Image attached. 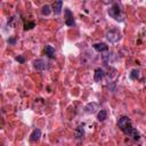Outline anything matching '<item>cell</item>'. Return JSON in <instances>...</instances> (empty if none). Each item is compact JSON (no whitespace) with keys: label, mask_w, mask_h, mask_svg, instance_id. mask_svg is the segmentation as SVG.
Instances as JSON below:
<instances>
[{"label":"cell","mask_w":146,"mask_h":146,"mask_svg":"<svg viewBox=\"0 0 146 146\" xmlns=\"http://www.w3.org/2000/svg\"><path fill=\"white\" fill-rule=\"evenodd\" d=\"M33 27H35V23L34 22H26L24 24V30L27 31V30H32Z\"/></svg>","instance_id":"2e32d148"},{"label":"cell","mask_w":146,"mask_h":146,"mask_svg":"<svg viewBox=\"0 0 146 146\" xmlns=\"http://www.w3.org/2000/svg\"><path fill=\"white\" fill-rule=\"evenodd\" d=\"M106 38L111 43H116L117 41H120L121 39V33L116 30V29H112L110 31H107L106 33Z\"/></svg>","instance_id":"7a4b0ae2"},{"label":"cell","mask_w":146,"mask_h":146,"mask_svg":"<svg viewBox=\"0 0 146 146\" xmlns=\"http://www.w3.org/2000/svg\"><path fill=\"white\" fill-rule=\"evenodd\" d=\"M74 135H75V138L76 139H82L84 137V128H83V125H79L75 129Z\"/></svg>","instance_id":"7c38bea8"},{"label":"cell","mask_w":146,"mask_h":146,"mask_svg":"<svg viewBox=\"0 0 146 146\" xmlns=\"http://www.w3.org/2000/svg\"><path fill=\"white\" fill-rule=\"evenodd\" d=\"M62 7H63V1H55L52 3V11L55 13V15H59L62 13Z\"/></svg>","instance_id":"9c48e42d"},{"label":"cell","mask_w":146,"mask_h":146,"mask_svg":"<svg viewBox=\"0 0 146 146\" xmlns=\"http://www.w3.org/2000/svg\"><path fill=\"white\" fill-rule=\"evenodd\" d=\"M131 124V120L128 117V116H121L120 119H119V121H117V127L123 131L128 125H130Z\"/></svg>","instance_id":"3957f363"},{"label":"cell","mask_w":146,"mask_h":146,"mask_svg":"<svg viewBox=\"0 0 146 146\" xmlns=\"http://www.w3.org/2000/svg\"><path fill=\"white\" fill-rule=\"evenodd\" d=\"M44 54L49 57V58H55V48L50 44H47L44 47Z\"/></svg>","instance_id":"8fae6325"},{"label":"cell","mask_w":146,"mask_h":146,"mask_svg":"<svg viewBox=\"0 0 146 146\" xmlns=\"http://www.w3.org/2000/svg\"><path fill=\"white\" fill-rule=\"evenodd\" d=\"M40 137H41V130L38 129V128H35V129L32 131L31 136H30V140H31V141H38V140L40 139Z\"/></svg>","instance_id":"30bf717a"},{"label":"cell","mask_w":146,"mask_h":146,"mask_svg":"<svg viewBox=\"0 0 146 146\" xmlns=\"http://www.w3.org/2000/svg\"><path fill=\"white\" fill-rule=\"evenodd\" d=\"M64 13H65V24H66L67 26H73V25L75 24V22H74L72 11H71L70 9H65Z\"/></svg>","instance_id":"277c9868"},{"label":"cell","mask_w":146,"mask_h":146,"mask_svg":"<svg viewBox=\"0 0 146 146\" xmlns=\"http://www.w3.org/2000/svg\"><path fill=\"white\" fill-rule=\"evenodd\" d=\"M16 60H17L18 63H22V64L25 63V58H24L23 56H17V57H16Z\"/></svg>","instance_id":"ac0fdd59"},{"label":"cell","mask_w":146,"mask_h":146,"mask_svg":"<svg viewBox=\"0 0 146 146\" xmlns=\"http://www.w3.org/2000/svg\"><path fill=\"white\" fill-rule=\"evenodd\" d=\"M108 15L114 18L115 21L122 22L123 17H122V10H121V6L117 2H114L110 8H108Z\"/></svg>","instance_id":"6da1fadb"},{"label":"cell","mask_w":146,"mask_h":146,"mask_svg":"<svg viewBox=\"0 0 146 146\" xmlns=\"http://www.w3.org/2000/svg\"><path fill=\"white\" fill-rule=\"evenodd\" d=\"M98 110V104L95 103V102H91V103H88L84 107V111L87 113H95L96 111Z\"/></svg>","instance_id":"ba28073f"},{"label":"cell","mask_w":146,"mask_h":146,"mask_svg":"<svg viewBox=\"0 0 146 146\" xmlns=\"http://www.w3.org/2000/svg\"><path fill=\"white\" fill-rule=\"evenodd\" d=\"M105 76V71L100 67H97L95 70V74H94V80L96 82H99L100 80H103V78Z\"/></svg>","instance_id":"8992f818"},{"label":"cell","mask_w":146,"mask_h":146,"mask_svg":"<svg viewBox=\"0 0 146 146\" xmlns=\"http://www.w3.org/2000/svg\"><path fill=\"white\" fill-rule=\"evenodd\" d=\"M33 67L36 70V71H43V70H46V67H47V63L43 60V59H35L34 62H33Z\"/></svg>","instance_id":"5b68a950"},{"label":"cell","mask_w":146,"mask_h":146,"mask_svg":"<svg viewBox=\"0 0 146 146\" xmlns=\"http://www.w3.org/2000/svg\"><path fill=\"white\" fill-rule=\"evenodd\" d=\"M7 42H8L9 44L14 46V44H16V38H15V36H10V38L7 40Z\"/></svg>","instance_id":"e0dca14e"},{"label":"cell","mask_w":146,"mask_h":146,"mask_svg":"<svg viewBox=\"0 0 146 146\" xmlns=\"http://www.w3.org/2000/svg\"><path fill=\"white\" fill-rule=\"evenodd\" d=\"M92 48L99 52H103V51H107L108 50V46L104 42H97V43H94L92 44Z\"/></svg>","instance_id":"52a82bcc"},{"label":"cell","mask_w":146,"mask_h":146,"mask_svg":"<svg viewBox=\"0 0 146 146\" xmlns=\"http://www.w3.org/2000/svg\"><path fill=\"white\" fill-rule=\"evenodd\" d=\"M50 13H51V7H50L49 5L42 6V8H41V14H42L43 16H48V15H50Z\"/></svg>","instance_id":"9a60e30c"},{"label":"cell","mask_w":146,"mask_h":146,"mask_svg":"<svg viewBox=\"0 0 146 146\" xmlns=\"http://www.w3.org/2000/svg\"><path fill=\"white\" fill-rule=\"evenodd\" d=\"M97 119H98V121H100V122L105 121V120L107 119V111H106V110H100V111L98 112V114H97Z\"/></svg>","instance_id":"5bb4252c"},{"label":"cell","mask_w":146,"mask_h":146,"mask_svg":"<svg viewBox=\"0 0 146 146\" xmlns=\"http://www.w3.org/2000/svg\"><path fill=\"white\" fill-rule=\"evenodd\" d=\"M129 78H130L131 80H138V79L140 78V72H139V70L132 68V70L130 71V73H129Z\"/></svg>","instance_id":"4fadbf2b"}]
</instances>
